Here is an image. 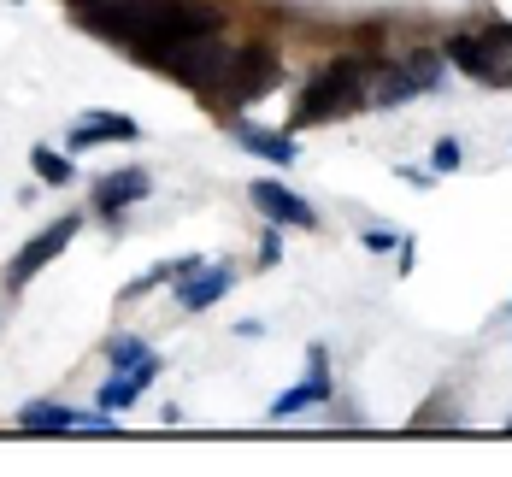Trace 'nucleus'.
I'll return each instance as SVG.
<instances>
[{
	"label": "nucleus",
	"instance_id": "f257e3e1",
	"mask_svg": "<svg viewBox=\"0 0 512 477\" xmlns=\"http://www.w3.org/2000/svg\"><path fill=\"white\" fill-rule=\"evenodd\" d=\"M230 42H218V30H206V36H183L177 48L165 53V65H171V77H183L189 89H201V95H212V89H224V77H230Z\"/></svg>",
	"mask_w": 512,
	"mask_h": 477
},
{
	"label": "nucleus",
	"instance_id": "f03ea898",
	"mask_svg": "<svg viewBox=\"0 0 512 477\" xmlns=\"http://www.w3.org/2000/svg\"><path fill=\"white\" fill-rule=\"evenodd\" d=\"M365 106V89H359V65L354 59H336V65H324L318 77L307 83V95H301V124H318V118H342V112H354Z\"/></svg>",
	"mask_w": 512,
	"mask_h": 477
},
{
	"label": "nucleus",
	"instance_id": "7ed1b4c3",
	"mask_svg": "<svg viewBox=\"0 0 512 477\" xmlns=\"http://www.w3.org/2000/svg\"><path fill=\"white\" fill-rule=\"evenodd\" d=\"M277 71H283V65H277V53L265 48V42H248V48L230 59V77H224V83H230V89H224V95H230V106L265 101V95L277 89Z\"/></svg>",
	"mask_w": 512,
	"mask_h": 477
},
{
	"label": "nucleus",
	"instance_id": "20e7f679",
	"mask_svg": "<svg viewBox=\"0 0 512 477\" xmlns=\"http://www.w3.org/2000/svg\"><path fill=\"white\" fill-rule=\"evenodd\" d=\"M77 230H83V218H77V212H71V218H59V224H48L36 242H24V248L12 254V265H6V283H12V289H24L42 265H53L65 248H71V236H77Z\"/></svg>",
	"mask_w": 512,
	"mask_h": 477
},
{
	"label": "nucleus",
	"instance_id": "39448f33",
	"mask_svg": "<svg viewBox=\"0 0 512 477\" xmlns=\"http://www.w3.org/2000/svg\"><path fill=\"white\" fill-rule=\"evenodd\" d=\"M324 401H330V354L312 342V348H307V377L271 401V419H295V413H307V407H324Z\"/></svg>",
	"mask_w": 512,
	"mask_h": 477
},
{
	"label": "nucleus",
	"instance_id": "423d86ee",
	"mask_svg": "<svg viewBox=\"0 0 512 477\" xmlns=\"http://www.w3.org/2000/svg\"><path fill=\"white\" fill-rule=\"evenodd\" d=\"M154 377H159V360H154V354H142V360L118 366V377H106V383H101V407H106V413H118V407L142 401V395L154 389Z\"/></svg>",
	"mask_w": 512,
	"mask_h": 477
},
{
	"label": "nucleus",
	"instance_id": "0eeeda50",
	"mask_svg": "<svg viewBox=\"0 0 512 477\" xmlns=\"http://www.w3.org/2000/svg\"><path fill=\"white\" fill-rule=\"evenodd\" d=\"M248 195H254V207L265 212L271 224H295V230H307V224H312V207L301 201V195H295V189H283L277 177H265V183H254Z\"/></svg>",
	"mask_w": 512,
	"mask_h": 477
},
{
	"label": "nucleus",
	"instance_id": "6e6552de",
	"mask_svg": "<svg viewBox=\"0 0 512 477\" xmlns=\"http://www.w3.org/2000/svg\"><path fill=\"white\" fill-rule=\"evenodd\" d=\"M230 283H236V271H230V265H218V260L206 265L201 260L189 277H177V295H183V307H189V313H206V307H212Z\"/></svg>",
	"mask_w": 512,
	"mask_h": 477
},
{
	"label": "nucleus",
	"instance_id": "1a4fd4ad",
	"mask_svg": "<svg viewBox=\"0 0 512 477\" xmlns=\"http://www.w3.org/2000/svg\"><path fill=\"white\" fill-rule=\"evenodd\" d=\"M442 59L460 65L465 77H501V65H495V42H489V36H448V42H442Z\"/></svg>",
	"mask_w": 512,
	"mask_h": 477
},
{
	"label": "nucleus",
	"instance_id": "9d476101",
	"mask_svg": "<svg viewBox=\"0 0 512 477\" xmlns=\"http://www.w3.org/2000/svg\"><path fill=\"white\" fill-rule=\"evenodd\" d=\"M142 195H148V171L124 165V171H112V177H106L101 189H95V207H101L106 218H112V212H124L130 201H142Z\"/></svg>",
	"mask_w": 512,
	"mask_h": 477
},
{
	"label": "nucleus",
	"instance_id": "9b49d317",
	"mask_svg": "<svg viewBox=\"0 0 512 477\" xmlns=\"http://www.w3.org/2000/svg\"><path fill=\"white\" fill-rule=\"evenodd\" d=\"M206 30H218V6H206V0H171V36L183 42V36H206Z\"/></svg>",
	"mask_w": 512,
	"mask_h": 477
},
{
	"label": "nucleus",
	"instance_id": "f8f14e48",
	"mask_svg": "<svg viewBox=\"0 0 512 477\" xmlns=\"http://www.w3.org/2000/svg\"><path fill=\"white\" fill-rule=\"evenodd\" d=\"M77 419H83V413L53 407V401H30V407L18 413V424H24V430H48V436H59V430H71V436H77Z\"/></svg>",
	"mask_w": 512,
	"mask_h": 477
},
{
	"label": "nucleus",
	"instance_id": "ddd939ff",
	"mask_svg": "<svg viewBox=\"0 0 512 477\" xmlns=\"http://www.w3.org/2000/svg\"><path fill=\"white\" fill-rule=\"evenodd\" d=\"M83 130H89L95 142H136V136H142V124L124 118V112H83Z\"/></svg>",
	"mask_w": 512,
	"mask_h": 477
},
{
	"label": "nucleus",
	"instance_id": "4468645a",
	"mask_svg": "<svg viewBox=\"0 0 512 477\" xmlns=\"http://www.w3.org/2000/svg\"><path fill=\"white\" fill-rule=\"evenodd\" d=\"M412 95H424L412 71H383V77H377V89H365V101H371V106H401V101H412Z\"/></svg>",
	"mask_w": 512,
	"mask_h": 477
},
{
	"label": "nucleus",
	"instance_id": "2eb2a0df",
	"mask_svg": "<svg viewBox=\"0 0 512 477\" xmlns=\"http://www.w3.org/2000/svg\"><path fill=\"white\" fill-rule=\"evenodd\" d=\"M242 148L248 154H259V159H271V165H295V142L289 136H277V130H242Z\"/></svg>",
	"mask_w": 512,
	"mask_h": 477
},
{
	"label": "nucleus",
	"instance_id": "dca6fc26",
	"mask_svg": "<svg viewBox=\"0 0 512 477\" xmlns=\"http://www.w3.org/2000/svg\"><path fill=\"white\" fill-rule=\"evenodd\" d=\"M30 165H36V177H48V183H71V154L36 148V154H30Z\"/></svg>",
	"mask_w": 512,
	"mask_h": 477
},
{
	"label": "nucleus",
	"instance_id": "f3484780",
	"mask_svg": "<svg viewBox=\"0 0 512 477\" xmlns=\"http://www.w3.org/2000/svg\"><path fill=\"white\" fill-rule=\"evenodd\" d=\"M407 71L418 77V89H436V83H442V59H436V53H412Z\"/></svg>",
	"mask_w": 512,
	"mask_h": 477
},
{
	"label": "nucleus",
	"instance_id": "a211bd4d",
	"mask_svg": "<svg viewBox=\"0 0 512 477\" xmlns=\"http://www.w3.org/2000/svg\"><path fill=\"white\" fill-rule=\"evenodd\" d=\"M460 142H454V136H442V142H436V154H430V171H442V177H448V171H460Z\"/></svg>",
	"mask_w": 512,
	"mask_h": 477
},
{
	"label": "nucleus",
	"instance_id": "6ab92c4d",
	"mask_svg": "<svg viewBox=\"0 0 512 477\" xmlns=\"http://www.w3.org/2000/svg\"><path fill=\"white\" fill-rule=\"evenodd\" d=\"M359 242H365V248H371V254H389V248H401V236H395V230H389V224H371V230H365V236H359Z\"/></svg>",
	"mask_w": 512,
	"mask_h": 477
},
{
	"label": "nucleus",
	"instance_id": "aec40b11",
	"mask_svg": "<svg viewBox=\"0 0 512 477\" xmlns=\"http://www.w3.org/2000/svg\"><path fill=\"white\" fill-rule=\"evenodd\" d=\"M148 354V342H136V336H118L112 342V366H130V360H142Z\"/></svg>",
	"mask_w": 512,
	"mask_h": 477
},
{
	"label": "nucleus",
	"instance_id": "412c9836",
	"mask_svg": "<svg viewBox=\"0 0 512 477\" xmlns=\"http://www.w3.org/2000/svg\"><path fill=\"white\" fill-rule=\"evenodd\" d=\"M277 260H283V236L265 230V236H259V265H277Z\"/></svg>",
	"mask_w": 512,
	"mask_h": 477
},
{
	"label": "nucleus",
	"instance_id": "4be33fe9",
	"mask_svg": "<svg viewBox=\"0 0 512 477\" xmlns=\"http://www.w3.org/2000/svg\"><path fill=\"white\" fill-rule=\"evenodd\" d=\"M507 430H512V424H507Z\"/></svg>",
	"mask_w": 512,
	"mask_h": 477
}]
</instances>
